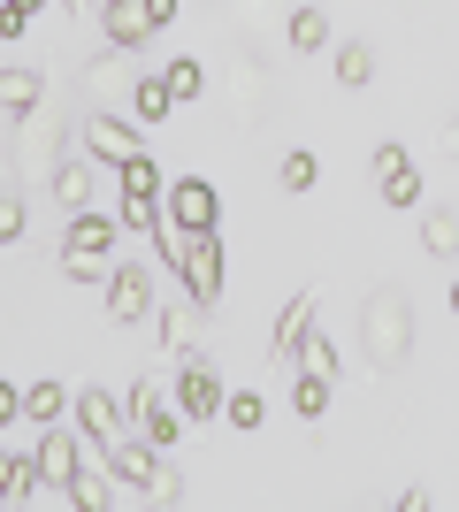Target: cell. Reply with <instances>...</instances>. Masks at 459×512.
I'll list each match as a JSON object with an SVG mask.
<instances>
[{"instance_id": "obj_1", "label": "cell", "mask_w": 459, "mask_h": 512, "mask_svg": "<svg viewBox=\"0 0 459 512\" xmlns=\"http://www.w3.org/2000/svg\"><path fill=\"white\" fill-rule=\"evenodd\" d=\"M360 344H368V375H398L414 360V299L398 283H375L360 299Z\"/></svg>"}, {"instance_id": "obj_2", "label": "cell", "mask_w": 459, "mask_h": 512, "mask_svg": "<svg viewBox=\"0 0 459 512\" xmlns=\"http://www.w3.org/2000/svg\"><path fill=\"white\" fill-rule=\"evenodd\" d=\"M115 237H123V214H92V207H77L69 214V230H62V276L69 283H100L108 291V276H115Z\"/></svg>"}, {"instance_id": "obj_3", "label": "cell", "mask_w": 459, "mask_h": 512, "mask_svg": "<svg viewBox=\"0 0 459 512\" xmlns=\"http://www.w3.org/2000/svg\"><path fill=\"white\" fill-rule=\"evenodd\" d=\"M268 107H276V77H268L261 54H230V69H222V115L238 130H261Z\"/></svg>"}, {"instance_id": "obj_4", "label": "cell", "mask_w": 459, "mask_h": 512, "mask_svg": "<svg viewBox=\"0 0 459 512\" xmlns=\"http://www.w3.org/2000/svg\"><path fill=\"white\" fill-rule=\"evenodd\" d=\"M62 161H69V123H62V115H23V123H16V169L54 192Z\"/></svg>"}, {"instance_id": "obj_5", "label": "cell", "mask_w": 459, "mask_h": 512, "mask_svg": "<svg viewBox=\"0 0 459 512\" xmlns=\"http://www.w3.org/2000/svg\"><path fill=\"white\" fill-rule=\"evenodd\" d=\"M77 92H85V107H123L138 92V69H131V54H123V46H108V54H92L85 69H77Z\"/></svg>"}, {"instance_id": "obj_6", "label": "cell", "mask_w": 459, "mask_h": 512, "mask_svg": "<svg viewBox=\"0 0 459 512\" xmlns=\"http://www.w3.org/2000/svg\"><path fill=\"white\" fill-rule=\"evenodd\" d=\"M77 467H85V428L46 421V436H39V474H46V497H54V505H69V482H77Z\"/></svg>"}, {"instance_id": "obj_7", "label": "cell", "mask_w": 459, "mask_h": 512, "mask_svg": "<svg viewBox=\"0 0 459 512\" xmlns=\"http://www.w3.org/2000/svg\"><path fill=\"white\" fill-rule=\"evenodd\" d=\"M161 314V299H153V268L146 260H123L108 276V321L115 329H138V321H153Z\"/></svg>"}, {"instance_id": "obj_8", "label": "cell", "mask_w": 459, "mask_h": 512, "mask_svg": "<svg viewBox=\"0 0 459 512\" xmlns=\"http://www.w3.org/2000/svg\"><path fill=\"white\" fill-rule=\"evenodd\" d=\"M123 406H131V428H138V436H153V444H161V451H169L176 436H184V421H192V413H184V406H176V413L161 406V383H153V375H138Z\"/></svg>"}, {"instance_id": "obj_9", "label": "cell", "mask_w": 459, "mask_h": 512, "mask_svg": "<svg viewBox=\"0 0 459 512\" xmlns=\"http://www.w3.org/2000/svg\"><path fill=\"white\" fill-rule=\"evenodd\" d=\"M77 428L92 451H108L131 436V406H115V390H77Z\"/></svg>"}, {"instance_id": "obj_10", "label": "cell", "mask_w": 459, "mask_h": 512, "mask_svg": "<svg viewBox=\"0 0 459 512\" xmlns=\"http://www.w3.org/2000/svg\"><path fill=\"white\" fill-rule=\"evenodd\" d=\"M161 207H169V230H215L222 199H215V184H207V176H176Z\"/></svg>"}, {"instance_id": "obj_11", "label": "cell", "mask_w": 459, "mask_h": 512, "mask_svg": "<svg viewBox=\"0 0 459 512\" xmlns=\"http://www.w3.org/2000/svg\"><path fill=\"white\" fill-rule=\"evenodd\" d=\"M222 398H230V390L215 383V367L199 360V352H184V367H176V406L192 413V421H215Z\"/></svg>"}, {"instance_id": "obj_12", "label": "cell", "mask_w": 459, "mask_h": 512, "mask_svg": "<svg viewBox=\"0 0 459 512\" xmlns=\"http://www.w3.org/2000/svg\"><path fill=\"white\" fill-rule=\"evenodd\" d=\"M77 138H85V153L100 161V169H123L131 153H146V146H138V130H131V123H115L108 107H100V115H85V130H77Z\"/></svg>"}, {"instance_id": "obj_13", "label": "cell", "mask_w": 459, "mask_h": 512, "mask_svg": "<svg viewBox=\"0 0 459 512\" xmlns=\"http://www.w3.org/2000/svg\"><path fill=\"white\" fill-rule=\"evenodd\" d=\"M184 291H192L199 306L222 299V245H215V230H192V245H184Z\"/></svg>"}, {"instance_id": "obj_14", "label": "cell", "mask_w": 459, "mask_h": 512, "mask_svg": "<svg viewBox=\"0 0 459 512\" xmlns=\"http://www.w3.org/2000/svg\"><path fill=\"white\" fill-rule=\"evenodd\" d=\"M314 306H322V299H314V283H306L299 299L284 306V321H276V337H268V360H276V367H299V344L314 337Z\"/></svg>"}, {"instance_id": "obj_15", "label": "cell", "mask_w": 459, "mask_h": 512, "mask_svg": "<svg viewBox=\"0 0 459 512\" xmlns=\"http://www.w3.org/2000/svg\"><path fill=\"white\" fill-rule=\"evenodd\" d=\"M375 192L391 207H421V176H414V153L406 146H375Z\"/></svg>"}, {"instance_id": "obj_16", "label": "cell", "mask_w": 459, "mask_h": 512, "mask_svg": "<svg viewBox=\"0 0 459 512\" xmlns=\"http://www.w3.org/2000/svg\"><path fill=\"white\" fill-rule=\"evenodd\" d=\"M69 505H85V512H115V505H123V474H115V459H85L77 482H69Z\"/></svg>"}, {"instance_id": "obj_17", "label": "cell", "mask_w": 459, "mask_h": 512, "mask_svg": "<svg viewBox=\"0 0 459 512\" xmlns=\"http://www.w3.org/2000/svg\"><path fill=\"white\" fill-rule=\"evenodd\" d=\"M100 31H108V46L138 54V46L153 39V16H146V0H108V8H100Z\"/></svg>"}, {"instance_id": "obj_18", "label": "cell", "mask_w": 459, "mask_h": 512, "mask_svg": "<svg viewBox=\"0 0 459 512\" xmlns=\"http://www.w3.org/2000/svg\"><path fill=\"white\" fill-rule=\"evenodd\" d=\"M199 314H207V306H199L192 291H184V299H161V314H153V329H161V352H192Z\"/></svg>"}, {"instance_id": "obj_19", "label": "cell", "mask_w": 459, "mask_h": 512, "mask_svg": "<svg viewBox=\"0 0 459 512\" xmlns=\"http://www.w3.org/2000/svg\"><path fill=\"white\" fill-rule=\"evenodd\" d=\"M39 490H46L39 451H31V459H0V505H31Z\"/></svg>"}, {"instance_id": "obj_20", "label": "cell", "mask_w": 459, "mask_h": 512, "mask_svg": "<svg viewBox=\"0 0 459 512\" xmlns=\"http://www.w3.org/2000/svg\"><path fill=\"white\" fill-rule=\"evenodd\" d=\"M284 46H291V54H322V46H329V16H322V8H291V16H284Z\"/></svg>"}, {"instance_id": "obj_21", "label": "cell", "mask_w": 459, "mask_h": 512, "mask_svg": "<svg viewBox=\"0 0 459 512\" xmlns=\"http://www.w3.org/2000/svg\"><path fill=\"white\" fill-rule=\"evenodd\" d=\"M421 245H429V260H459V207L421 214Z\"/></svg>"}, {"instance_id": "obj_22", "label": "cell", "mask_w": 459, "mask_h": 512, "mask_svg": "<svg viewBox=\"0 0 459 512\" xmlns=\"http://www.w3.org/2000/svg\"><path fill=\"white\" fill-rule=\"evenodd\" d=\"M39 69H0V107H8V115H16V123H23V115H39Z\"/></svg>"}, {"instance_id": "obj_23", "label": "cell", "mask_w": 459, "mask_h": 512, "mask_svg": "<svg viewBox=\"0 0 459 512\" xmlns=\"http://www.w3.org/2000/svg\"><path fill=\"white\" fill-rule=\"evenodd\" d=\"M92 169H100L92 153H85V161L69 153V161H62V176H54V199H62L69 214H77V207H92Z\"/></svg>"}, {"instance_id": "obj_24", "label": "cell", "mask_w": 459, "mask_h": 512, "mask_svg": "<svg viewBox=\"0 0 459 512\" xmlns=\"http://www.w3.org/2000/svg\"><path fill=\"white\" fill-rule=\"evenodd\" d=\"M329 383H337V375H322V367H299V383H291V406H299V421H322V413H329Z\"/></svg>"}, {"instance_id": "obj_25", "label": "cell", "mask_w": 459, "mask_h": 512, "mask_svg": "<svg viewBox=\"0 0 459 512\" xmlns=\"http://www.w3.org/2000/svg\"><path fill=\"white\" fill-rule=\"evenodd\" d=\"M276 184H284V192H314V184H322V161H314V146H291L284 161H276Z\"/></svg>"}, {"instance_id": "obj_26", "label": "cell", "mask_w": 459, "mask_h": 512, "mask_svg": "<svg viewBox=\"0 0 459 512\" xmlns=\"http://www.w3.org/2000/svg\"><path fill=\"white\" fill-rule=\"evenodd\" d=\"M169 107H176L169 77H138V92H131V123H161Z\"/></svg>"}, {"instance_id": "obj_27", "label": "cell", "mask_w": 459, "mask_h": 512, "mask_svg": "<svg viewBox=\"0 0 459 512\" xmlns=\"http://www.w3.org/2000/svg\"><path fill=\"white\" fill-rule=\"evenodd\" d=\"M123 230H131V237H161V230H169V207H161V199L123 192Z\"/></svg>"}, {"instance_id": "obj_28", "label": "cell", "mask_w": 459, "mask_h": 512, "mask_svg": "<svg viewBox=\"0 0 459 512\" xmlns=\"http://www.w3.org/2000/svg\"><path fill=\"white\" fill-rule=\"evenodd\" d=\"M368 77H375V54H368V39H345V46H337V85H352V92H360Z\"/></svg>"}, {"instance_id": "obj_29", "label": "cell", "mask_w": 459, "mask_h": 512, "mask_svg": "<svg viewBox=\"0 0 459 512\" xmlns=\"http://www.w3.org/2000/svg\"><path fill=\"white\" fill-rule=\"evenodd\" d=\"M161 77H169V92H176V107H184V100H199V92H207V69H199V62H192V54H176V62H169V69H161Z\"/></svg>"}, {"instance_id": "obj_30", "label": "cell", "mask_w": 459, "mask_h": 512, "mask_svg": "<svg viewBox=\"0 0 459 512\" xmlns=\"http://www.w3.org/2000/svg\"><path fill=\"white\" fill-rule=\"evenodd\" d=\"M23 421H62V383H31L23 390Z\"/></svg>"}, {"instance_id": "obj_31", "label": "cell", "mask_w": 459, "mask_h": 512, "mask_svg": "<svg viewBox=\"0 0 459 512\" xmlns=\"http://www.w3.org/2000/svg\"><path fill=\"white\" fill-rule=\"evenodd\" d=\"M261 398H253V390H230V398H222V421H230V428H261Z\"/></svg>"}, {"instance_id": "obj_32", "label": "cell", "mask_w": 459, "mask_h": 512, "mask_svg": "<svg viewBox=\"0 0 459 512\" xmlns=\"http://www.w3.org/2000/svg\"><path fill=\"white\" fill-rule=\"evenodd\" d=\"M123 192H138V199H153V192H161V169H153L146 153H131V161H123Z\"/></svg>"}, {"instance_id": "obj_33", "label": "cell", "mask_w": 459, "mask_h": 512, "mask_svg": "<svg viewBox=\"0 0 459 512\" xmlns=\"http://www.w3.org/2000/svg\"><path fill=\"white\" fill-rule=\"evenodd\" d=\"M23 230H31V207H23V192H8L0 199V245H16Z\"/></svg>"}, {"instance_id": "obj_34", "label": "cell", "mask_w": 459, "mask_h": 512, "mask_svg": "<svg viewBox=\"0 0 459 512\" xmlns=\"http://www.w3.org/2000/svg\"><path fill=\"white\" fill-rule=\"evenodd\" d=\"M299 367H322V375H337V367H345V360H337V344H329L322 329H314V337L299 344Z\"/></svg>"}, {"instance_id": "obj_35", "label": "cell", "mask_w": 459, "mask_h": 512, "mask_svg": "<svg viewBox=\"0 0 459 512\" xmlns=\"http://www.w3.org/2000/svg\"><path fill=\"white\" fill-rule=\"evenodd\" d=\"M230 23H245V31H261V23H268V0H230Z\"/></svg>"}, {"instance_id": "obj_36", "label": "cell", "mask_w": 459, "mask_h": 512, "mask_svg": "<svg viewBox=\"0 0 459 512\" xmlns=\"http://www.w3.org/2000/svg\"><path fill=\"white\" fill-rule=\"evenodd\" d=\"M437 153H444V161H459V115H452V123L437 130Z\"/></svg>"}, {"instance_id": "obj_37", "label": "cell", "mask_w": 459, "mask_h": 512, "mask_svg": "<svg viewBox=\"0 0 459 512\" xmlns=\"http://www.w3.org/2000/svg\"><path fill=\"white\" fill-rule=\"evenodd\" d=\"M146 16H153V31H169V23H176V0H146Z\"/></svg>"}, {"instance_id": "obj_38", "label": "cell", "mask_w": 459, "mask_h": 512, "mask_svg": "<svg viewBox=\"0 0 459 512\" xmlns=\"http://www.w3.org/2000/svg\"><path fill=\"white\" fill-rule=\"evenodd\" d=\"M62 8H69V16H85V8H108V0H62Z\"/></svg>"}, {"instance_id": "obj_39", "label": "cell", "mask_w": 459, "mask_h": 512, "mask_svg": "<svg viewBox=\"0 0 459 512\" xmlns=\"http://www.w3.org/2000/svg\"><path fill=\"white\" fill-rule=\"evenodd\" d=\"M452 314H459V283H452Z\"/></svg>"}]
</instances>
